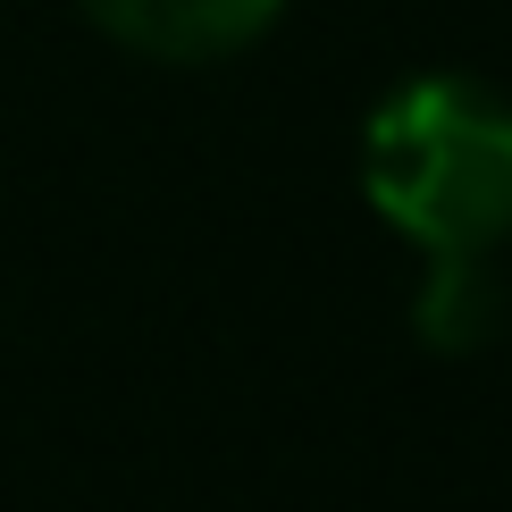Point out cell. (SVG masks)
<instances>
[{"label":"cell","instance_id":"cell-3","mask_svg":"<svg viewBox=\"0 0 512 512\" xmlns=\"http://www.w3.org/2000/svg\"><path fill=\"white\" fill-rule=\"evenodd\" d=\"M412 328L429 353H479L487 336L504 328V286L487 261H429L412 294Z\"/></svg>","mask_w":512,"mask_h":512},{"label":"cell","instance_id":"cell-2","mask_svg":"<svg viewBox=\"0 0 512 512\" xmlns=\"http://www.w3.org/2000/svg\"><path fill=\"white\" fill-rule=\"evenodd\" d=\"M110 42L143 59H177V68H202V59H227L244 42H261L277 26L286 0H76Z\"/></svg>","mask_w":512,"mask_h":512},{"label":"cell","instance_id":"cell-1","mask_svg":"<svg viewBox=\"0 0 512 512\" xmlns=\"http://www.w3.org/2000/svg\"><path fill=\"white\" fill-rule=\"evenodd\" d=\"M361 194L429 261H487L512 236V101L479 76H412L361 126Z\"/></svg>","mask_w":512,"mask_h":512}]
</instances>
